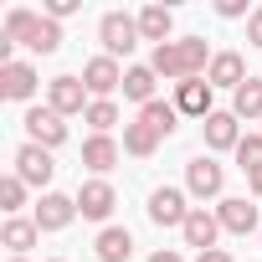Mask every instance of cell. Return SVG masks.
<instances>
[{"mask_svg":"<svg viewBox=\"0 0 262 262\" xmlns=\"http://www.w3.org/2000/svg\"><path fill=\"white\" fill-rule=\"evenodd\" d=\"M211 47H206V36H175V41H165V47H155V57H149V67L160 72V77H170V82H190V77H206L211 72Z\"/></svg>","mask_w":262,"mask_h":262,"instance_id":"obj_1","label":"cell"},{"mask_svg":"<svg viewBox=\"0 0 262 262\" xmlns=\"http://www.w3.org/2000/svg\"><path fill=\"white\" fill-rule=\"evenodd\" d=\"M98 41H103V57H128L144 36H139V16H123V11H108L103 21H98Z\"/></svg>","mask_w":262,"mask_h":262,"instance_id":"obj_2","label":"cell"},{"mask_svg":"<svg viewBox=\"0 0 262 262\" xmlns=\"http://www.w3.org/2000/svg\"><path fill=\"white\" fill-rule=\"evenodd\" d=\"M26 134H31V144H41V149H62L67 144V118L57 113V108H26Z\"/></svg>","mask_w":262,"mask_h":262,"instance_id":"obj_3","label":"cell"},{"mask_svg":"<svg viewBox=\"0 0 262 262\" xmlns=\"http://www.w3.org/2000/svg\"><path fill=\"white\" fill-rule=\"evenodd\" d=\"M88 103H93V93H88L82 77H52V82H47V108H57L62 118L88 113Z\"/></svg>","mask_w":262,"mask_h":262,"instance_id":"obj_4","label":"cell"},{"mask_svg":"<svg viewBox=\"0 0 262 262\" xmlns=\"http://www.w3.org/2000/svg\"><path fill=\"white\" fill-rule=\"evenodd\" d=\"M221 185H226V170H221L211 155H195V160L185 165V190H190L195 201H216Z\"/></svg>","mask_w":262,"mask_h":262,"instance_id":"obj_5","label":"cell"},{"mask_svg":"<svg viewBox=\"0 0 262 262\" xmlns=\"http://www.w3.org/2000/svg\"><path fill=\"white\" fill-rule=\"evenodd\" d=\"M16 175H21L26 185H36V190H41V185H52V175H57L52 149H41V144H31V139H26V144L16 149Z\"/></svg>","mask_w":262,"mask_h":262,"instance_id":"obj_6","label":"cell"},{"mask_svg":"<svg viewBox=\"0 0 262 262\" xmlns=\"http://www.w3.org/2000/svg\"><path fill=\"white\" fill-rule=\"evenodd\" d=\"M113 206H118V190H113L108 180H82V185H77V216H88V221H108Z\"/></svg>","mask_w":262,"mask_h":262,"instance_id":"obj_7","label":"cell"},{"mask_svg":"<svg viewBox=\"0 0 262 262\" xmlns=\"http://www.w3.org/2000/svg\"><path fill=\"white\" fill-rule=\"evenodd\" d=\"M72 216H77V195H62V190H47L41 201H36V226L41 231H67L72 226Z\"/></svg>","mask_w":262,"mask_h":262,"instance_id":"obj_8","label":"cell"},{"mask_svg":"<svg viewBox=\"0 0 262 262\" xmlns=\"http://www.w3.org/2000/svg\"><path fill=\"white\" fill-rule=\"evenodd\" d=\"M216 221H221V231H231V236L262 231V216H257V206H252L247 195H226V201L216 206Z\"/></svg>","mask_w":262,"mask_h":262,"instance_id":"obj_9","label":"cell"},{"mask_svg":"<svg viewBox=\"0 0 262 262\" xmlns=\"http://www.w3.org/2000/svg\"><path fill=\"white\" fill-rule=\"evenodd\" d=\"M82 82H88L93 98H113V93L123 88V67H118L113 57H88V62H82Z\"/></svg>","mask_w":262,"mask_h":262,"instance_id":"obj_10","label":"cell"},{"mask_svg":"<svg viewBox=\"0 0 262 262\" xmlns=\"http://www.w3.org/2000/svg\"><path fill=\"white\" fill-rule=\"evenodd\" d=\"M211 93H216V88H211L206 77H190V82H175V108H180L185 118H201V123H206V118L216 113V108H211Z\"/></svg>","mask_w":262,"mask_h":262,"instance_id":"obj_11","label":"cell"},{"mask_svg":"<svg viewBox=\"0 0 262 262\" xmlns=\"http://www.w3.org/2000/svg\"><path fill=\"white\" fill-rule=\"evenodd\" d=\"M185 216H190V206H185V190H175V185H160V190L149 195V221H155V226H185Z\"/></svg>","mask_w":262,"mask_h":262,"instance_id":"obj_12","label":"cell"},{"mask_svg":"<svg viewBox=\"0 0 262 262\" xmlns=\"http://www.w3.org/2000/svg\"><path fill=\"white\" fill-rule=\"evenodd\" d=\"M180 236H185V247H195V252H211V247H216V236H221V221H216V211H206V206H190V216H185Z\"/></svg>","mask_w":262,"mask_h":262,"instance_id":"obj_13","label":"cell"},{"mask_svg":"<svg viewBox=\"0 0 262 262\" xmlns=\"http://www.w3.org/2000/svg\"><path fill=\"white\" fill-rule=\"evenodd\" d=\"M242 118L231 113V108H216L206 123H201V134H206V149H231L236 155V144H242V128H236Z\"/></svg>","mask_w":262,"mask_h":262,"instance_id":"obj_14","label":"cell"},{"mask_svg":"<svg viewBox=\"0 0 262 262\" xmlns=\"http://www.w3.org/2000/svg\"><path fill=\"white\" fill-rule=\"evenodd\" d=\"M0 98H11V103H31V98H36V67H31V62H11V67H0Z\"/></svg>","mask_w":262,"mask_h":262,"instance_id":"obj_15","label":"cell"},{"mask_svg":"<svg viewBox=\"0 0 262 262\" xmlns=\"http://www.w3.org/2000/svg\"><path fill=\"white\" fill-rule=\"evenodd\" d=\"M118 155H123V149H118V139H113V134H88V139H82V165H88L98 180L118 165Z\"/></svg>","mask_w":262,"mask_h":262,"instance_id":"obj_16","label":"cell"},{"mask_svg":"<svg viewBox=\"0 0 262 262\" xmlns=\"http://www.w3.org/2000/svg\"><path fill=\"white\" fill-rule=\"evenodd\" d=\"M155 82H160V72H155L149 62H134V67H123V98H128V103L149 108V103H155Z\"/></svg>","mask_w":262,"mask_h":262,"instance_id":"obj_17","label":"cell"},{"mask_svg":"<svg viewBox=\"0 0 262 262\" xmlns=\"http://www.w3.org/2000/svg\"><path fill=\"white\" fill-rule=\"evenodd\" d=\"M206 82H211V88H231V93H236V88L247 82V62H242V52H216V57H211Z\"/></svg>","mask_w":262,"mask_h":262,"instance_id":"obj_18","label":"cell"},{"mask_svg":"<svg viewBox=\"0 0 262 262\" xmlns=\"http://www.w3.org/2000/svg\"><path fill=\"white\" fill-rule=\"evenodd\" d=\"M36 242H41V226L26 221V216H11L6 226H0V247H11V257H26Z\"/></svg>","mask_w":262,"mask_h":262,"instance_id":"obj_19","label":"cell"},{"mask_svg":"<svg viewBox=\"0 0 262 262\" xmlns=\"http://www.w3.org/2000/svg\"><path fill=\"white\" fill-rule=\"evenodd\" d=\"M170 31H175V11H170V6H144V11H139V36H144V41L165 47V41H175Z\"/></svg>","mask_w":262,"mask_h":262,"instance_id":"obj_20","label":"cell"},{"mask_svg":"<svg viewBox=\"0 0 262 262\" xmlns=\"http://www.w3.org/2000/svg\"><path fill=\"white\" fill-rule=\"evenodd\" d=\"M36 31H41V16H36V11H26V6H16V11L6 16V26H0V36H6L11 47H31V41H36Z\"/></svg>","mask_w":262,"mask_h":262,"instance_id":"obj_21","label":"cell"},{"mask_svg":"<svg viewBox=\"0 0 262 262\" xmlns=\"http://www.w3.org/2000/svg\"><path fill=\"white\" fill-rule=\"evenodd\" d=\"M93 247H98V262H128L134 257V236H128L123 226H103Z\"/></svg>","mask_w":262,"mask_h":262,"instance_id":"obj_22","label":"cell"},{"mask_svg":"<svg viewBox=\"0 0 262 262\" xmlns=\"http://www.w3.org/2000/svg\"><path fill=\"white\" fill-rule=\"evenodd\" d=\"M231 113L247 118V123H262V77H247V82L231 93Z\"/></svg>","mask_w":262,"mask_h":262,"instance_id":"obj_23","label":"cell"},{"mask_svg":"<svg viewBox=\"0 0 262 262\" xmlns=\"http://www.w3.org/2000/svg\"><path fill=\"white\" fill-rule=\"evenodd\" d=\"M139 123H149L160 139H170V134H175V123H180V108H175V98H170V103H165V98H155L149 108H139Z\"/></svg>","mask_w":262,"mask_h":262,"instance_id":"obj_24","label":"cell"},{"mask_svg":"<svg viewBox=\"0 0 262 262\" xmlns=\"http://www.w3.org/2000/svg\"><path fill=\"white\" fill-rule=\"evenodd\" d=\"M155 149H160V134H155L149 123H139V118H134V123H123V155H134V160H149Z\"/></svg>","mask_w":262,"mask_h":262,"instance_id":"obj_25","label":"cell"},{"mask_svg":"<svg viewBox=\"0 0 262 262\" xmlns=\"http://www.w3.org/2000/svg\"><path fill=\"white\" fill-rule=\"evenodd\" d=\"M82 123H93V134H108V128L118 123V103L113 98H93L88 113H82Z\"/></svg>","mask_w":262,"mask_h":262,"instance_id":"obj_26","label":"cell"},{"mask_svg":"<svg viewBox=\"0 0 262 262\" xmlns=\"http://www.w3.org/2000/svg\"><path fill=\"white\" fill-rule=\"evenodd\" d=\"M21 206H26V180L21 175H6V180H0V211L16 216Z\"/></svg>","mask_w":262,"mask_h":262,"instance_id":"obj_27","label":"cell"},{"mask_svg":"<svg viewBox=\"0 0 262 262\" xmlns=\"http://www.w3.org/2000/svg\"><path fill=\"white\" fill-rule=\"evenodd\" d=\"M57 47H62V26H57V21H47V16H41V31H36V41H31V47H26V52H36V57H52V52H57Z\"/></svg>","mask_w":262,"mask_h":262,"instance_id":"obj_28","label":"cell"},{"mask_svg":"<svg viewBox=\"0 0 262 262\" xmlns=\"http://www.w3.org/2000/svg\"><path fill=\"white\" fill-rule=\"evenodd\" d=\"M236 165L252 175V170H262V134H242V144H236Z\"/></svg>","mask_w":262,"mask_h":262,"instance_id":"obj_29","label":"cell"},{"mask_svg":"<svg viewBox=\"0 0 262 262\" xmlns=\"http://www.w3.org/2000/svg\"><path fill=\"white\" fill-rule=\"evenodd\" d=\"M77 11H82V0H47V6H41V16L57 21V26H62L67 16H77Z\"/></svg>","mask_w":262,"mask_h":262,"instance_id":"obj_30","label":"cell"},{"mask_svg":"<svg viewBox=\"0 0 262 262\" xmlns=\"http://www.w3.org/2000/svg\"><path fill=\"white\" fill-rule=\"evenodd\" d=\"M216 16H226V21H242V16H252V11H247V0H216Z\"/></svg>","mask_w":262,"mask_h":262,"instance_id":"obj_31","label":"cell"},{"mask_svg":"<svg viewBox=\"0 0 262 262\" xmlns=\"http://www.w3.org/2000/svg\"><path fill=\"white\" fill-rule=\"evenodd\" d=\"M247 41H252V47H262V6L247 16Z\"/></svg>","mask_w":262,"mask_h":262,"instance_id":"obj_32","label":"cell"},{"mask_svg":"<svg viewBox=\"0 0 262 262\" xmlns=\"http://www.w3.org/2000/svg\"><path fill=\"white\" fill-rule=\"evenodd\" d=\"M195 262H236L226 247H211V252H195Z\"/></svg>","mask_w":262,"mask_h":262,"instance_id":"obj_33","label":"cell"},{"mask_svg":"<svg viewBox=\"0 0 262 262\" xmlns=\"http://www.w3.org/2000/svg\"><path fill=\"white\" fill-rule=\"evenodd\" d=\"M149 262H185V257H180V252H175V247H160V252H155V257H149Z\"/></svg>","mask_w":262,"mask_h":262,"instance_id":"obj_34","label":"cell"},{"mask_svg":"<svg viewBox=\"0 0 262 262\" xmlns=\"http://www.w3.org/2000/svg\"><path fill=\"white\" fill-rule=\"evenodd\" d=\"M247 185H252V195L262 201V170H252V175H247Z\"/></svg>","mask_w":262,"mask_h":262,"instance_id":"obj_35","label":"cell"},{"mask_svg":"<svg viewBox=\"0 0 262 262\" xmlns=\"http://www.w3.org/2000/svg\"><path fill=\"white\" fill-rule=\"evenodd\" d=\"M11 262H31V257H11Z\"/></svg>","mask_w":262,"mask_h":262,"instance_id":"obj_36","label":"cell"},{"mask_svg":"<svg viewBox=\"0 0 262 262\" xmlns=\"http://www.w3.org/2000/svg\"><path fill=\"white\" fill-rule=\"evenodd\" d=\"M52 262H67V257H52Z\"/></svg>","mask_w":262,"mask_h":262,"instance_id":"obj_37","label":"cell"},{"mask_svg":"<svg viewBox=\"0 0 262 262\" xmlns=\"http://www.w3.org/2000/svg\"><path fill=\"white\" fill-rule=\"evenodd\" d=\"M257 242H262V231H257Z\"/></svg>","mask_w":262,"mask_h":262,"instance_id":"obj_38","label":"cell"}]
</instances>
